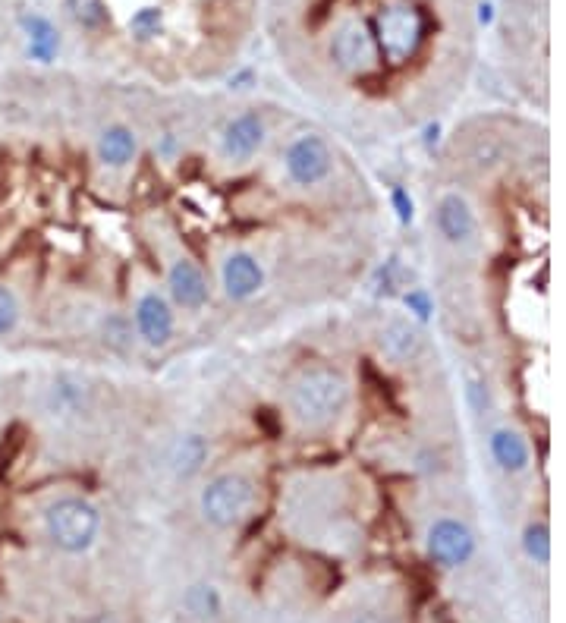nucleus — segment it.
Listing matches in <instances>:
<instances>
[{
	"label": "nucleus",
	"mask_w": 566,
	"mask_h": 623,
	"mask_svg": "<svg viewBox=\"0 0 566 623\" xmlns=\"http://www.w3.org/2000/svg\"><path fill=\"white\" fill-rule=\"evenodd\" d=\"M491 457L504 472H522L529 466V444L513 428H497L491 435Z\"/></svg>",
	"instance_id": "nucleus-15"
},
{
	"label": "nucleus",
	"mask_w": 566,
	"mask_h": 623,
	"mask_svg": "<svg viewBox=\"0 0 566 623\" xmlns=\"http://www.w3.org/2000/svg\"><path fill=\"white\" fill-rule=\"evenodd\" d=\"M136 328L148 347H164L173 337V312L167 299L158 293H145L136 303Z\"/></svg>",
	"instance_id": "nucleus-9"
},
{
	"label": "nucleus",
	"mask_w": 566,
	"mask_h": 623,
	"mask_svg": "<svg viewBox=\"0 0 566 623\" xmlns=\"http://www.w3.org/2000/svg\"><path fill=\"white\" fill-rule=\"evenodd\" d=\"M221 277H224V290L230 299H252L261 290V284H265V271H261V265L246 252H233L224 262Z\"/></svg>",
	"instance_id": "nucleus-13"
},
{
	"label": "nucleus",
	"mask_w": 566,
	"mask_h": 623,
	"mask_svg": "<svg viewBox=\"0 0 566 623\" xmlns=\"http://www.w3.org/2000/svg\"><path fill=\"white\" fill-rule=\"evenodd\" d=\"M283 167L296 186H318L321 180H328L334 158L321 136H299L283 155Z\"/></svg>",
	"instance_id": "nucleus-5"
},
{
	"label": "nucleus",
	"mask_w": 566,
	"mask_h": 623,
	"mask_svg": "<svg viewBox=\"0 0 566 623\" xmlns=\"http://www.w3.org/2000/svg\"><path fill=\"white\" fill-rule=\"evenodd\" d=\"M45 529L54 548L67 554H82L89 551L98 539L101 529V513L82 498H63L48 507L45 513Z\"/></svg>",
	"instance_id": "nucleus-2"
},
{
	"label": "nucleus",
	"mask_w": 566,
	"mask_h": 623,
	"mask_svg": "<svg viewBox=\"0 0 566 623\" xmlns=\"http://www.w3.org/2000/svg\"><path fill=\"white\" fill-rule=\"evenodd\" d=\"M186 608L202 620L221 617V592H217L214 586H192L186 592Z\"/></svg>",
	"instance_id": "nucleus-19"
},
{
	"label": "nucleus",
	"mask_w": 566,
	"mask_h": 623,
	"mask_svg": "<svg viewBox=\"0 0 566 623\" xmlns=\"http://www.w3.org/2000/svg\"><path fill=\"white\" fill-rule=\"evenodd\" d=\"M428 554L441 567H460L475 554V535L460 520H438L428 529Z\"/></svg>",
	"instance_id": "nucleus-6"
},
{
	"label": "nucleus",
	"mask_w": 566,
	"mask_h": 623,
	"mask_svg": "<svg viewBox=\"0 0 566 623\" xmlns=\"http://www.w3.org/2000/svg\"><path fill=\"white\" fill-rule=\"evenodd\" d=\"M92 623H117L114 617H98V620H92Z\"/></svg>",
	"instance_id": "nucleus-27"
},
{
	"label": "nucleus",
	"mask_w": 566,
	"mask_h": 623,
	"mask_svg": "<svg viewBox=\"0 0 566 623\" xmlns=\"http://www.w3.org/2000/svg\"><path fill=\"white\" fill-rule=\"evenodd\" d=\"M205 460H208V444H205L202 435H183L177 441V447H173V457H170L173 472H177L180 479L195 476V472L205 466Z\"/></svg>",
	"instance_id": "nucleus-17"
},
{
	"label": "nucleus",
	"mask_w": 566,
	"mask_h": 623,
	"mask_svg": "<svg viewBox=\"0 0 566 623\" xmlns=\"http://www.w3.org/2000/svg\"><path fill=\"white\" fill-rule=\"evenodd\" d=\"M16 321H19V303H16V296L7 287H0V334H10L16 328Z\"/></svg>",
	"instance_id": "nucleus-23"
},
{
	"label": "nucleus",
	"mask_w": 566,
	"mask_h": 623,
	"mask_svg": "<svg viewBox=\"0 0 566 623\" xmlns=\"http://www.w3.org/2000/svg\"><path fill=\"white\" fill-rule=\"evenodd\" d=\"M164 29V13L158 7H142L133 19H129V32H133L139 41L155 38Z\"/></svg>",
	"instance_id": "nucleus-21"
},
{
	"label": "nucleus",
	"mask_w": 566,
	"mask_h": 623,
	"mask_svg": "<svg viewBox=\"0 0 566 623\" xmlns=\"http://www.w3.org/2000/svg\"><path fill=\"white\" fill-rule=\"evenodd\" d=\"M331 57L337 60L340 70L362 76L375 67V41L362 23H346L331 41Z\"/></svg>",
	"instance_id": "nucleus-7"
},
{
	"label": "nucleus",
	"mask_w": 566,
	"mask_h": 623,
	"mask_svg": "<svg viewBox=\"0 0 566 623\" xmlns=\"http://www.w3.org/2000/svg\"><path fill=\"white\" fill-rule=\"evenodd\" d=\"M252 504H255V485L246 476H239V472H224V476L211 479L202 491V517L217 529H230L236 523H243Z\"/></svg>",
	"instance_id": "nucleus-3"
},
{
	"label": "nucleus",
	"mask_w": 566,
	"mask_h": 623,
	"mask_svg": "<svg viewBox=\"0 0 566 623\" xmlns=\"http://www.w3.org/2000/svg\"><path fill=\"white\" fill-rule=\"evenodd\" d=\"M139 152V139L126 126H107L98 139V158L107 167H126Z\"/></svg>",
	"instance_id": "nucleus-16"
},
{
	"label": "nucleus",
	"mask_w": 566,
	"mask_h": 623,
	"mask_svg": "<svg viewBox=\"0 0 566 623\" xmlns=\"http://www.w3.org/2000/svg\"><path fill=\"white\" fill-rule=\"evenodd\" d=\"M261 142H265V123L258 114H239L227 123V130L221 136V148L230 161H249Z\"/></svg>",
	"instance_id": "nucleus-10"
},
{
	"label": "nucleus",
	"mask_w": 566,
	"mask_h": 623,
	"mask_svg": "<svg viewBox=\"0 0 566 623\" xmlns=\"http://www.w3.org/2000/svg\"><path fill=\"white\" fill-rule=\"evenodd\" d=\"M85 406H89V388L85 381L73 378V375H60L54 378V384L48 388V413L51 416H79Z\"/></svg>",
	"instance_id": "nucleus-14"
},
{
	"label": "nucleus",
	"mask_w": 566,
	"mask_h": 623,
	"mask_svg": "<svg viewBox=\"0 0 566 623\" xmlns=\"http://www.w3.org/2000/svg\"><path fill=\"white\" fill-rule=\"evenodd\" d=\"M67 10L85 29H98L104 23V0H67Z\"/></svg>",
	"instance_id": "nucleus-22"
},
{
	"label": "nucleus",
	"mask_w": 566,
	"mask_h": 623,
	"mask_svg": "<svg viewBox=\"0 0 566 623\" xmlns=\"http://www.w3.org/2000/svg\"><path fill=\"white\" fill-rule=\"evenodd\" d=\"M378 347L387 359L394 362H409L416 359L422 350V331L412 325L409 318H387L378 331Z\"/></svg>",
	"instance_id": "nucleus-12"
},
{
	"label": "nucleus",
	"mask_w": 566,
	"mask_h": 623,
	"mask_svg": "<svg viewBox=\"0 0 566 623\" xmlns=\"http://www.w3.org/2000/svg\"><path fill=\"white\" fill-rule=\"evenodd\" d=\"M406 309L416 315V318H431V299H428V293L425 290H412V293H406Z\"/></svg>",
	"instance_id": "nucleus-24"
},
{
	"label": "nucleus",
	"mask_w": 566,
	"mask_h": 623,
	"mask_svg": "<svg viewBox=\"0 0 566 623\" xmlns=\"http://www.w3.org/2000/svg\"><path fill=\"white\" fill-rule=\"evenodd\" d=\"M522 548L535 564H551V529L544 523H532L522 532Z\"/></svg>",
	"instance_id": "nucleus-20"
},
{
	"label": "nucleus",
	"mask_w": 566,
	"mask_h": 623,
	"mask_svg": "<svg viewBox=\"0 0 566 623\" xmlns=\"http://www.w3.org/2000/svg\"><path fill=\"white\" fill-rule=\"evenodd\" d=\"M425 35V19L422 10L412 4H390L378 16V38L390 63H406L416 54L419 41Z\"/></svg>",
	"instance_id": "nucleus-4"
},
{
	"label": "nucleus",
	"mask_w": 566,
	"mask_h": 623,
	"mask_svg": "<svg viewBox=\"0 0 566 623\" xmlns=\"http://www.w3.org/2000/svg\"><path fill=\"white\" fill-rule=\"evenodd\" d=\"M394 208H397V218L403 224L412 221V199L406 196V189H394Z\"/></svg>",
	"instance_id": "nucleus-25"
},
{
	"label": "nucleus",
	"mask_w": 566,
	"mask_h": 623,
	"mask_svg": "<svg viewBox=\"0 0 566 623\" xmlns=\"http://www.w3.org/2000/svg\"><path fill=\"white\" fill-rule=\"evenodd\" d=\"M287 403L302 428H328L343 416L346 403H350V381L331 365H312V369L293 378Z\"/></svg>",
	"instance_id": "nucleus-1"
},
{
	"label": "nucleus",
	"mask_w": 566,
	"mask_h": 623,
	"mask_svg": "<svg viewBox=\"0 0 566 623\" xmlns=\"http://www.w3.org/2000/svg\"><path fill=\"white\" fill-rule=\"evenodd\" d=\"M23 26H26V32H29V54H32L35 60H41V63H48V60L57 54V48H60V35H57V29L48 23L45 16H26V19H23Z\"/></svg>",
	"instance_id": "nucleus-18"
},
{
	"label": "nucleus",
	"mask_w": 566,
	"mask_h": 623,
	"mask_svg": "<svg viewBox=\"0 0 566 623\" xmlns=\"http://www.w3.org/2000/svg\"><path fill=\"white\" fill-rule=\"evenodd\" d=\"M434 224H438L447 243H466L475 233V211L460 192H447L438 202V211H434Z\"/></svg>",
	"instance_id": "nucleus-11"
},
{
	"label": "nucleus",
	"mask_w": 566,
	"mask_h": 623,
	"mask_svg": "<svg viewBox=\"0 0 566 623\" xmlns=\"http://www.w3.org/2000/svg\"><path fill=\"white\" fill-rule=\"evenodd\" d=\"M167 287H170V296L173 303L195 312L208 303V281L202 268L195 265L192 259H177L170 265V274H167Z\"/></svg>",
	"instance_id": "nucleus-8"
},
{
	"label": "nucleus",
	"mask_w": 566,
	"mask_h": 623,
	"mask_svg": "<svg viewBox=\"0 0 566 623\" xmlns=\"http://www.w3.org/2000/svg\"><path fill=\"white\" fill-rule=\"evenodd\" d=\"M353 623H394V620H390V617H384V614H375V611H368V614L356 617Z\"/></svg>",
	"instance_id": "nucleus-26"
}]
</instances>
